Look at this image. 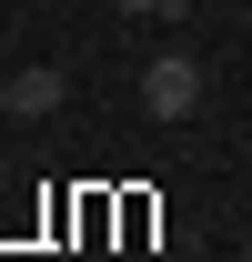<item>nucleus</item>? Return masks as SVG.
Returning a JSON list of instances; mask_svg holds the SVG:
<instances>
[{"label":"nucleus","instance_id":"obj_1","mask_svg":"<svg viewBox=\"0 0 252 262\" xmlns=\"http://www.w3.org/2000/svg\"><path fill=\"white\" fill-rule=\"evenodd\" d=\"M141 111L192 121V111H202V61H192V51H152V61H141Z\"/></svg>","mask_w":252,"mask_h":262},{"label":"nucleus","instance_id":"obj_2","mask_svg":"<svg viewBox=\"0 0 252 262\" xmlns=\"http://www.w3.org/2000/svg\"><path fill=\"white\" fill-rule=\"evenodd\" d=\"M61 71H20V81H10V121H40V111H61Z\"/></svg>","mask_w":252,"mask_h":262},{"label":"nucleus","instance_id":"obj_3","mask_svg":"<svg viewBox=\"0 0 252 262\" xmlns=\"http://www.w3.org/2000/svg\"><path fill=\"white\" fill-rule=\"evenodd\" d=\"M111 10H121V20H161V31H182L192 0H111Z\"/></svg>","mask_w":252,"mask_h":262},{"label":"nucleus","instance_id":"obj_4","mask_svg":"<svg viewBox=\"0 0 252 262\" xmlns=\"http://www.w3.org/2000/svg\"><path fill=\"white\" fill-rule=\"evenodd\" d=\"M0 121H10V81H0Z\"/></svg>","mask_w":252,"mask_h":262},{"label":"nucleus","instance_id":"obj_5","mask_svg":"<svg viewBox=\"0 0 252 262\" xmlns=\"http://www.w3.org/2000/svg\"><path fill=\"white\" fill-rule=\"evenodd\" d=\"M242 262H252V252H242Z\"/></svg>","mask_w":252,"mask_h":262}]
</instances>
